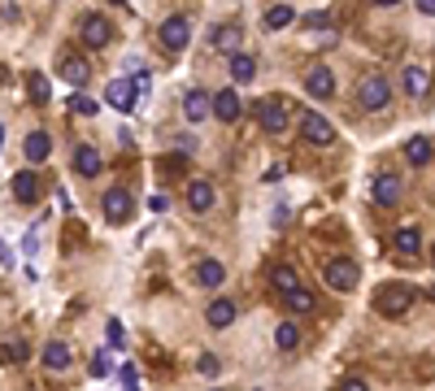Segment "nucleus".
<instances>
[{
    "mask_svg": "<svg viewBox=\"0 0 435 391\" xmlns=\"http://www.w3.org/2000/svg\"><path fill=\"white\" fill-rule=\"evenodd\" d=\"M388 100H392V83H388V74H366L362 83H357V104L370 113L379 109H388Z\"/></svg>",
    "mask_w": 435,
    "mask_h": 391,
    "instance_id": "obj_1",
    "label": "nucleus"
},
{
    "mask_svg": "<svg viewBox=\"0 0 435 391\" xmlns=\"http://www.w3.org/2000/svg\"><path fill=\"white\" fill-rule=\"evenodd\" d=\"M409 304H414V287L409 283H388L374 296V309L383 313V318H400V313H409Z\"/></svg>",
    "mask_w": 435,
    "mask_h": 391,
    "instance_id": "obj_2",
    "label": "nucleus"
},
{
    "mask_svg": "<svg viewBox=\"0 0 435 391\" xmlns=\"http://www.w3.org/2000/svg\"><path fill=\"white\" fill-rule=\"evenodd\" d=\"M252 113H257V122H262L266 135H283V130H288V104L278 100V96L257 100V104H252Z\"/></svg>",
    "mask_w": 435,
    "mask_h": 391,
    "instance_id": "obj_3",
    "label": "nucleus"
},
{
    "mask_svg": "<svg viewBox=\"0 0 435 391\" xmlns=\"http://www.w3.org/2000/svg\"><path fill=\"white\" fill-rule=\"evenodd\" d=\"M79 39H83L87 48H109V44H114L109 18H105V13H83V18H79Z\"/></svg>",
    "mask_w": 435,
    "mask_h": 391,
    "instance_id": "obj_4",
    "label": "nucleus"
},
{
    "mask_svg": "<svg viewBox=\"0 0 435 391\" xmlns=\"http://www.w3.org/2000/svg\"><path fill=\"white\" fill-rule=\"evenodd\" d=\"M300 135H305V144H318V148H326V144H336V126H331V122H326L318 109H305Z\"/></svg>",
    "mask_w": 435,
    "mask_h": 391,
    "instance_id": "obj_5",
    "label": "nucleus"
},
{
    "mask_svg": "<svg viewBox=\"0 0 435 391\" xmlns=\"http://www.w3.org/2000/svg\"><path fill=\"white\" fill-rule=\"evenodd\" d=\"M322 278H326V287H336V292H353L357 287V266L348 256H336V261H326V270H322Z\"/></svg>",
    "mask_w": 435,
    "mask_h": 391,
    "instance_id": "obj_6",
    "label": "nucleus"
},
{
    "mask_svg": "<svg viewBox=\"0 0 435 391\" xmlns=\"http://www.w3.org/2000/svg\"><path fill=\"white\" fill-rule=\"evenodd\" d=\"M161 44H166L170 52H183V48L192 44V22H188L183 13L166 18V22H161Z\"/></svg>",
    "mask_w": 435,
    "mask_h": 391,
    "instance_id": "obj_7",
    "label": "nucleus"
},
{
    "mask_svg": "<svg viewBox=\"0 0 435 391\" xmlns=\"http://www.w3.org/2000/svg\"><path fill=\"white\" fill-rule=\"evenodd\" d=\"M100 204H105V218H109V222H126V218L135 213V200H131V192H122V187H109Z\"/></svg>",
    "mask_w": 435,
    "mask_h": 391,
    "instance_id": "obj_8",
    "label": "nucleus"
},
{
    "mask_svg": "<svg viewBox=\"0 0 435 391\" xmlns=\"http://www.w3.org/2000/svg\"><path fill=\"white\" fill-rule=\"evenodd\" d=\"M305 92H310L314 100H326V96H336V74H331L326 66H314L310 74H305Z\"/></svg>",
    "mask_w": 435,
    "mask_h": 391,
    "instance_id": "obj_9",
    "label": "nucleus"
},
{
    "mask_svg": "<svg viewBox=\"0 0 435 391\" xmlns=\"http://www.w3.org/2000/svg\"><path fill=\"white\" fill-rule=\"evenodd\" d=\"M13 196H18L22 204H35V200L44 196V178H39L35 170H22V174H13Z\"/></svg>",
    "mask_w": 435,
    "mask_h": 391,
    "instance_id": "obj_10",
    "label": "nucleus"
},
{
    "mask_svg": "<svg viewBox=\"0 0 435 391\" xmlns=\"http://www.w3.org/2000/svg\"><path fill=\"white\" fill-rule=\"evenodd\" d=\"M188 204H192V213H209L214 209V182L209 178H192L188 182Z\"/></svg>",
    "mask_w": 435,
    "mask_h": 391,
    "instance_id": "obj_11",
    "label": "nucleus"
},
{
    "mask_svg": "<svg viewBox=\"0 0 435 391\" xmlns=\"http://www.w3.org/2000/svg\"><path fill=\"white\" fill-rule=\"evenodd\" d=\"M70 361H74V352H70V344H66V339H48V344H44V365H48L53 374L70 370Z\"/></svg>",
    "mask_w": 435,
    "mask_h": 391,
    "instance_id": "obj_12",
    "label": "nucleus"
},
{
    "mask_svg": "<svg viewBox=\"0 0 435 391\" xmlns=\"http://www.w3.org/2000/svg\"><path fill=\"white\" fill-rule=\"evenodd\" d=\"M209 109H214V100H209V92H200V87H192V92L183 96V118H188V122H204V118H209Z\"/></svg>",
    "mask_w": 435,
    "mask_h": 391,
    "instance_id": "obj_13",
    "label": "nucleus"
},
{
    "mask_svg": "<svg viewBox=\"0 0 435 391\" xmlns=\"http://www.w3.org/2000/svg\"><path fill=\"white\" fill-rule=\"evenodd\" d=\"M240 109H244V104H240L235 87H222V92L214 96V118H218V122H235V118H240Z\"/></svg>",
    "mask_w": 435,
    "mask_h": 391,
    "instance_id": "obj_14",
    "label": "nucleus"
},
{
    "mask_svg": "<svg viewBox=\"0 0 435 391\" xmlns=\"http://www.w3.org/2000/svg\"><path fill=\"white\" fill-rule=\"evenodd\" d=\"M400 87H405L409 96H427V92H431V70H427V66H405Z\"/></svg>",
    "mask_w": 435,
    "mask_h": 391,
    "instance_id": "obj_15",
    "label": "nucleus"
},
{
    "mask_svg": "<svg viewBox=\"0 0 435 391\" xmlns=\"http://www.w3.org/2000/svg\"><path fill=\"white\" fill-rule=\"evenodd\" d=\"M105 100L114 104V109H131L135 104V83L131 78H114V83L105 87Z\"/></svg>",
    "mask_w": 435,
    "mask_h": 391,
    "instance_id": "obj_16",
    "label": "nucleus"
},
{
    "mask_svg": "<svg viewBox=\"0 0 435 391\" xmlns=\"http://www.w3.org/2000/svg\"><path fill=\"white\" fill-rule=\"evenodd\" d=\"M74 170H79L83 178H96V174H100V152H96V144H79V148H74Z\"/></svg>",
    "mask_w": 435,
    "mask_h": 391,
    "instance_id": "obj_17",
    "label": "nucleus"
},
{
    "mask_svg": "<svg viewBox=\"0 0 435 391\" xmlns=\"http://www.w3.org/2000/svg\"><path fill=\"white\" fill-rule=\"evenodd\" d=\"M22 152H27V161H48V152H53V139H48V130H31L27 144H22Z\"/></svg>",
    "mask_w": 435,
    "mask_h": 391,
    "instance_id": "obj_18",
    "label": "nucleus"
},
{
    "mask_svg": "<svg viewBox=\"0 0 435 391\" xmlns=\"http://www.w3.org/2000/svg\"><path fill=\"white\" fill-rule=\"evenodd\" d=\"M61 78L70 87H87V78H92V66L83 61V57H66L61 61Z\"/></svg>",
    "mask_w": 435,
    "mask_h": 391,
    "instance_id": "obj_19",
    "label": "nucleus"
},
{
    "mask_svg": "<svg viewBox=\"0 0 435 391\" xmlns=\"http://www.w3.org/2000/svg\"><path fill=\"white\" fill-rule=\"evenodd\" d=\"M370 196H374L379 204H396V200H400V182H396V174H379L374 187H370Z\"/></svg>",
    "mask_w": 435,
    "mask_h": 391,
    "instance_id": "obj_20",
    "label": "nucleus"
},
{
    "mask_svg": "<svg viewBox=\"0 0 435 391\" xmlns=\"http://www.w3.org/2000/svg\"><path fill=\"white\" fill-rule=\"evenodd\" d=\"M222 278H226V270H222V261H214V256H204L196 266V283L200 287H222Z\"/></svg>",
    "mask_w": 435,
    "mask_h": 391,
    "instance_id": "obj_21",
    "label": "nucleus"
},
{
    "mask_svg": "<svg viewBox=\"0 0 435 391\" xmlns=\"http://www.w3.org/2000/svg\"><path fill=\"white\" fill-rule=\"evenodd\" d=\"M204 318H209V326H214V330L231 326V322H235V300H214V304H209V313H204Z\"/></svg>",
    "mask_w": 435,
    "mask_h": 391,
    "instance_id": "obj_22",
    "label": "nucleus"
},
{
    "mask_svg": "<svg viewBox=\"0 0 435 391\" xmlns=\"http://www.w3.org/2000/svg\"><path fill=\"white\" fill-rule=\"evenodd\" d=\"M392 244H396V252H418L422 248V230L418 226H400Z\"/></svg>",
    "mask_w": 435,
    "mask_h": 391,
    "instance_id": "obj_23",
    "label": "nucleus"
},
{
    "mask_svg": "<svg viewBox=\"0 0 435 391\" xmlns=\"http://www.w3.org/2000/svg\"><path fill=\"white\" fill-rule=\"evenodd\" d=\"M292 22H296V9H292V5L266 9V26H270V31H283V26H292Z\"/></svg>",
    "mask_w": 435,
    "mask_h": 391,
    "instance_id": "obj_24",
    "label": "nucleus"
},
{
    "mask_svg": "<svg viewBox=\"0 0 435 391\" xmlns=\"http://www.w3.org/2000/svg\"><path fill=\"white\" fill-rule=\"evenodd\" d=\"M283 300H288V309H292V313H314V292H310L305 283L296 287V292H288Z\"/></svg>",
    "mask_w": 435,
    "mask_h": 391,
    "instance_id": "obj_25",
    "label": "nucleus"
},
{
    "mask_svg": "<svg viewBox=\"0 0 435 391\" xmlns=\"http://www.w3.org/2000/svg\"><path fill=\"white\" fill-rule=\"evenodd\" d=\"M252 74H257V61H252L248 52H235V57H231V78H235V83H248Z\"/></svg>",
    "mask_w": 435,
    "mask_h": 391,
    "instance_id": "obj_26",
    "label": "nucleus"
},
{
    "mask_svg": "<svg viewBox=\"0 0 435 391\" xmlns=\"http://www.w3.org/2000/svg\"><path fill=\"white\" fill-rule=\"evenodd\" d=\"M274 344L283 348V352H292V348L300 344V330H296V322H278V326H274Z\"/></svg>",
    "mask_w": 435,
    "mask_h": 391,
    "instance_id": "obj_27",
    "label": "nucleus"
},
{
    "mask_svg": "<svg viewBox=\"0 0 435 391\" xmlns=\"http://www.w3.org/2000/svg\"><path fill=\"white\" fill-rule=\"evenodd\" d=\"M405 156H409V166H427V161H431V144H427L422 135H414V139L405 144Z\"/></svg>",
    "mask_w": 435,
    "mask_h": 391,
    "instance_id": "obj_28",
    "label": "nucleus"
},
{
    "mask_svg": "<svg viewBox=\"0 0 435 391\" xmlns=\"http://www.w3.org/2000/svg\"><path fill=\"white\" fill-rule=\"evenodd\" d=\"M27 344H22V339H9V344H0V361L5 365H18V361H27Z\"/></svg>",
    "mask_w": 435,
    "mask_h": 391,
    "instance_id": "obj_29",
    "label": "nucleus"
},
{
    "mask_svg": "<svg viewBox=\"0 0 435 391\" xmlns=\"http://www.w3.org/2000/svg\"><path fill=\"white\" fill-rule=\"evenodd\" d=\"M274 287H278L283 296H288V292H296V287H300L296 270H292V266H278V270H274Z\"/></svg>",
    "mask_w": 435,
    "mask_h": 391,
    "instance_id": "obj_30",
    "label": "nucleus"
},
{
    "mask_svg": "<svg viewBox=\"0 0 435 391\" xmlns=\"http://www.w3.org/2000/svg\"><path fill=\"white\" fill-rule=\"evenodd\" d=\"M70 109H74V113H79V118H92V113L100 109V104H96L92 96H83V92H74V96H70Z\"/></svg>",
    "mask_w": 435,
    "mask_h": 391,
    "instance_id": "obj_31",
    "label": "nucleus"
},
{
    "mask_svg": "<svg viewBox=\"0 0 435 391\" xmlns=\"http://www.w3.org/2000/svg\"><path fill=\"white\" fill-rule=\"evenodd\" d=\"M214 35H218V39H214L218 48H226V52H231V48L240 44V26H218V31H214Z\"/></svg>",
    "mask_w": 435,
    "mask_h": 391,
    "instance_id": "obj_32",
    "label": "nucleus"
},
{
    "mask_svg": "<svg viewBox=\"0 0 435 391\" xmlns=\"http://www.w3.org/2000/svg\"><path fill=\"white\" fill-rule=\"evenodd\" d=\"M109 370H114V361H109V352H96V356H92V374H96V378H105Z\"/></svg>",
    "mask_w": 435,
    "mask_h": 391,
    "instance_id": "obj_33",
    "label": "nucleus"
},
{
    "mask_svg": "<svg viewBox=\"0 0 435 391\" xmlns=\"http://www.w3.org/2000/svg\"><path fill=\"white\" fill-rule=\"evenodd\" d=\"M122 391H140V374H135V365H122Z\"/></svg>",
    "mask_w": 435,
    "mask_h": 391,
    "instance_id": "obj_34",
    "label": "nucleus"
},
{
    "mask_svg": "<svg viewBox=\"0 0 435 391\" xmlns=\"http://www.w3.org/2000/svg\"><path fill=\"white\" fill-rule=\"evenodd\" d=\"M31 96H35V100H48V78H44V74H31Z\"/></svg>",
    "mask_w": 435,
    "mask_h": 391,
    "instance_id": "obj_35",
    "label": "nucleus"
},
{
    "mask_svg": "<svg viewBox=\"0 0 435 391\" xmlns=\"http://www.w3.org/2000/svg\"><path fill=\"white\" fill-rule=\"evenodd\" d=\"M305 26H310V31H326V26H331V13H310V18H305Z\"/></svg>",
    "mask_w": 435,
    "mask_h": 391,
    "instance_id": "obj_36",
    "label": "nucleus"
},
{
    "mask_svg": "<svg viewBox=\"0 0 435 391\" xmlns=\"http://www.w3.org/2000/svg\"><path fill=\"white\" fill-rule=\"evenodd\" d=\"M196 370H200V374H218V356H200Z\"/></svg>",
    "mask_w": 435,
    "mask_h": 391,
    "instance_id": "obj_37",
    "label": "nucleus"
},
{
    "mask_svg": "<svg viewBox=\"0 0 435 391\" xmlns=\"http://www.w3.org/2000/svg\"><path fill=\"white\" fill-rule=\"evenodd\" d=\"M340 391H370V387H366V378H344Z\"/></svg>",
    "mask_w": 435,
    "mask_h": 391,
    "instance_id": "obj_38",
    "label": "nucleus"
},
{
    "mask_svg": "<svg viewBox=\"0 0 435 391\" xmlns=\"http://www.w3.org/2000/svg\"><path fill=\"white\" fill-rule=\"evenodd\" d=\"M35 244H39V235H35V226L22 235V252H35Z\"/></svg>",
    "mask_w": 435,
    "mask_h": 391,
    "instance_id": "obj_39",
    "label": "nucleus"
},
{
    "mask_svg": "<svg viewBox=\"0 0 435 391\" xmlns=\"http://www.w3.org/2000/svg\"><path fill=\"white\" fill-rule=\"evenodd\" d=\"M109 344L122 348V322H109Z\"/></svg>",
    "mask_w": 435,
    "mask_h": 391,
    "instance_id": "obj_40",
    "label": "nucleus"
},
{
    "mask_svg": "<svg viewBox=\"0 0 435 391\" xmlns=\"http://www.w3.org/2000/svg\"><path fill=\"white\" fill-rule=\"evenodd\" d=\"M0 266H13V252H9L5 244H0Z\"/></svg>",
    "mask_w": 435,
    "mask_h": 391,
    "instance_id": "obj_41",
    "label": "nucleus"
},
{
    "mask_svg": "<svg viewBox=\"0 0 435 391\" xmlns=\"http://www.w3.org/2000/svg\"><path fill=\"white\" fill-rule=\"evenodd\" d=\"M422 13H435V0H422V5H418Z\"/></svg>",
    "mask_w": 435,
    "mask_h": 391,
    "instance_id": "obj_42",
    "label": "nucleus"
},
{
    "mask_svg": "<svg viewBox=\"0 0 435 391\" xmlns=\"http://www.w3.org/2000/svg\"><path fill=\"white\" fill-rule=\"evenodd\" d=\"M0 148H5V126H0Z\"/></svg>",
    "mask_w": 435,
    "mask_h": 391,
    "instance_id": "obj_43",
    "label": "nucleus"
},
{
    "mask_svg": "<svg viewBox=\"0 0 435 391\" xmlns=\"http://www.w3.org/2000/svg\"><path fill=\"white\" fill-rule=\"evenodd\" d=\"M431 266H435V252H431Z\"/></svg>",
    "mask_w": 435,
    "mask_h": 391,
    "instance_id": "obj_44",
    "label": "nucleus"
}]
</instances>
